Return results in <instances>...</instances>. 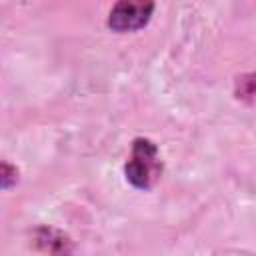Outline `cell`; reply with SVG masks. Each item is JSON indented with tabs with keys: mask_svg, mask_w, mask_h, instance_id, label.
Here are the masks:
<instances>
[{
	"mask_svg": "<svg viewBox=\"0 0 256 256\" xmlns=\"http://www.w3.org/2000/svg\"><path fill=\"white\" fill-rule=\"evenodd\" d=\"M126 180L138 190H150L162 174V162L158 148L148 138H136L132 142L130 158L124 166Z\"/></svg>",
	"mask_w": 256,
	"mask_h": 256,
	"instance_id": "6da1fadb",
	"label": "cell"
},
{
	"mask_svg": "<svg viewBox=\"0 0 256 256\" xmlns=\"http://www.w3.org/2000/svg\"><path fill=\"white\" fill-rule=\"evenodd\" d=\"M154 12V4L152 2H116L108 14V28L114 32H136L140 28H144Z\"/></svg>",
	"mask_w": 256,
	"mask_h": 256,
	"instance_id": "7a4b0ae2",
	"label": "cell"
},
{
	"mask_svg": "<svg viewBox=\"0 0 256 256\" xmlns=\"http://www.w3.org/2000/svg\"><path fill=\"white\" fill-rule=\"evenodd\" d=\"M36 242L52 256H70V240L54 228H40L36 232Z\"/></svg>",
	"mask_w": 256,
	"mask_h": 256,
	"instance_id": "3957f363",
	"label": "cell"
},
{
	"mask_svg": "<svg viewBox=\"0 0 256 256\" xmlns=\"http://www.w3.org/2000/svg\"><path fill=\"white\" fill-rule=\"evenodd\" d=\"M238 98H256V74H244L236 80Z\"/></svg>",
	"mask_w": 256,
	"mask_h": 256,
	"instance_id": "277c9868",
	"label": "cell"
},
{
	"mask_svg": "<svg viewBox=\"0 0 256 256\" xmlns=\"http://www.w3.org/2000/svg\"><path fill=\"white\" fill-rule=\"evenodd\" d=\"M18 182V170L16 166L8 164V162H2V176H0V184L4 190H8L12 184Z\"/></svg>",
	"mask_w": 256,
	"mask_h": 256,
	"instance_id": "5b68a950",
	"label": "cell"
}]
</instances>
